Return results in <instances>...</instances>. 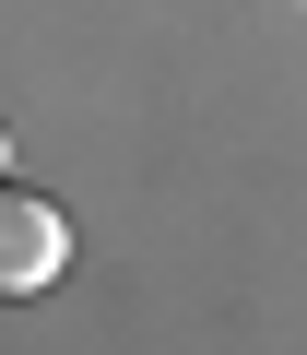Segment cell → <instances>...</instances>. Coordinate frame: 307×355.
Instances as JSON below:
<instances>
[{"mask_svg":"<svg viewBox=\"0 0 307 355\" xmlns=\"http://www.w3.org/2000/svg\"><path fill=\"white\" fill-rule=\"evenodd\" d=\"M71 272V214L0 178V296H48Z\"/></svg>","mask_w":307,"mask_h":355,"instance_id":"cell-1","label":"cell"}]
</instances>
